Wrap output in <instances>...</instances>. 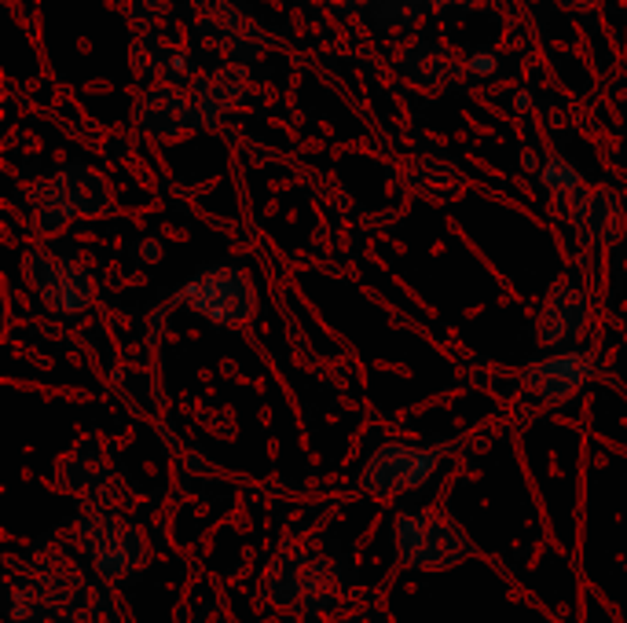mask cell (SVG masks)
I'll use <instances>...</instances> for the list:
<instances>
[{"label": "cell", "mask_w": 627, "mask_h": 623, "mask_svg": "<svg viewBox=\"0 0 627 623\" xmlns=\"http://www.w3.org/2000/svg\"><path fill=\"white\" fill-rule=\"evenodd\" d=\"M246 279L239 271H214V275H202L184 290V301H191L198 312H205L209 319H246L250 312L235 308V287H242Z\"/></svg>", "instance_id": "1"}, {"label": "cell", "mask_w": 627, "mask_h": 623, "mask_svg": "<svg viewBox=\"0 0 627 623\" xmlns=\"http://www.w3.org/2000/svg\"><path fill=\"white\" fill-rule=\"evenodd\" d=\"M470 62H473L477 74H492V71H496V59H492V55H473Z\"/></svg>", "instance_id": "2"}]
</instances>
